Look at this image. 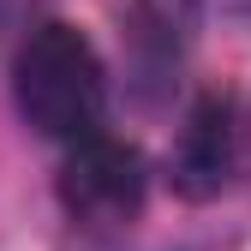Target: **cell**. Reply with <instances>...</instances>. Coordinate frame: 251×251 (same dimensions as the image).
Returning a JSON list of instances; mask_svg holds the SVG:
<instances>
[{
    "mask_svg": "<svg viewBox=\"0 0 251 251\" xmlns=\"http://www.w3.org/2000/svg\"><path fill=\"white\" fill-rule=\"evenodd\" d=\"M12 96L18 114L54 144H84L102 132L108 78L102 60L72 24H30L12 42Z\"/></svg>",
    "mask_w": 251,
    "mask_h": 251,
    "instance_id": "6da1fadb",
    "label": "cell"
},
{
    "mask_svg": "<svg viewBox=\"0 0 251 251\" xmlns=\"http://www.w3.org/2000/svg\"><path fill=\"white\" fill-rule=\"evenodd\" d=\"M42 12V0H0V42H12L30 30V18Z\"/></svg>",
    "mask_w": 251,
    "mask_h": 251,
    "instance_id": "277c9868",
    "label": "cell"
},
{
    "mask_svg": "<svg viewBox=\"0 0 251 251\" xmlns=\"http://www.w3.org/2000/svg\"><path fill=\"white\" fill-rule=\"evenodd\" d=\"M233 155H239V132H233V108L222 96H209L192 108L185 132L174 144V185L185 198H209L233 179Z\"/></svg>",
    "mask_w": 251,
    "mask_h": 251,
    "instance_id": "3957f363",
    "label": "cell"
},
{
    "mask_svg": "<svg viewBox=\"0 0 251 251\" xmlns=\"http://www.w3.org/2000/svg\"><path fill=\"white\" fill-rule=\"evenodd\" d=\"M60 203L90 227H120L132 222L144 203V162L132 144H120L108 132L66 144V168H60Z\"/></svg>",
    "mask_w": 251,
    "mask_h": 251,
    "instance_id": "7a4b0ae2",
    "label": "cell"
}]
</instances>
